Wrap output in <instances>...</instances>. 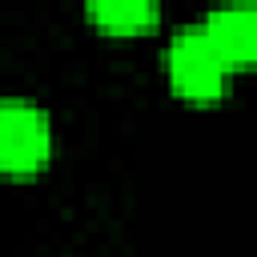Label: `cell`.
Masks as SVG:
<instances>
[{
    "mask_svg": "<svg viewBox=\"0 0 257 257\" xmlns=\"http://www.w3.org/2000/svg\"><path fill=\"white\" fill-rule=\"evenodd\" d=\"M165 64H169L173 88L189 100H217L233 72V64L225 60V52L217 48L205 24H181L169 36Z\"/></svg>",
    "mask_w": 257,
    "mask_h": 257,
    "instance_id": "1",
    "label": "cell"
},
{
    "mask_svg": "<svg viewBox=\"0 0 257 257\" xmlns=\"http://www.w3.org/2000/svg\"><path fill=\"white\" fill-rule=\"evenodd\" d=\"M52 153V124L48 112L32 100H0V173L28 177L44 169Z\"/></svg>",
    "mask_w": 257,
    "mask_h": 257,
    "instance_id": "2",
    "label": "cell"
},
{
    "mask_svg": "<svg viewBox=\"0 0 257 257\" xmlns=\"http://www.w3.org/2000/svg\"><path fill=\"white\" fill-rule=\"evenodd\" d=\"M201 24L209 28V36L217 40V48L225 52V60L233 68L237 64H257V0L221 4Z\"/></svg>",
    "mask_w": 257,
    "mask_h": 257,
    "instance_id": "3",
    "label": "cell"
},
{
    "mask_svg": "<svg viewBox=\"0 0 257 257\" xmlns=\"http://www.w3.org/2000/svg\"><path fill=\"white\" fill-rule=\"evenodd\" d=\"M88 16L112 32H133L157 16V4H149V0H92Z\"/></svg>",
    "mask_w": 257,
    "mask_h": 257,
    "instance_id": "4",
    "label": "cell"
}]
</instances>
